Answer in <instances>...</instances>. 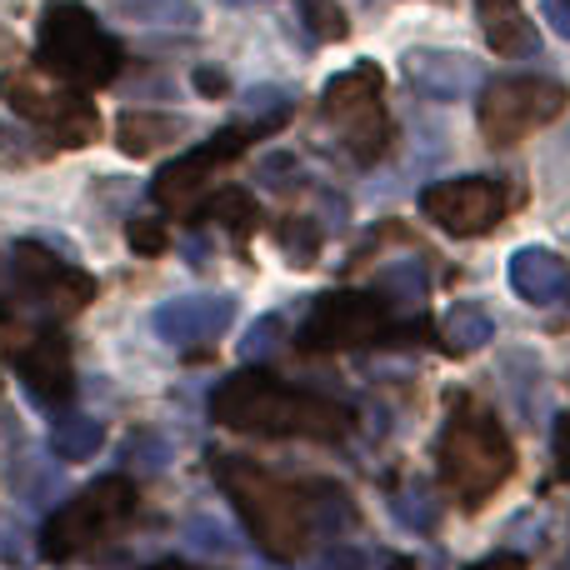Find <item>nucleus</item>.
<instances>
[{
  "instance_id": "1a4fd4ad",
  "label": "nucleus",
  "mask_w": 570,
  "mask_h": 570,
  "mask_svg": "<svg viewBox=\"0 0 570 570\" xmlns=\"http://www.w3.org/2000/svg\"><path fill=\"white\" fill-rule=\"evenodd\" d=\"M570 106V90L561 80H546V76H501L481 90V136L491 146H515L525 140L531 130L551 126L556 116H566Z\"/></svg>"
},
{
  "instance_id": "412c9836",
  "label": "nucleus",
  "mask_w": 570,
  "mask_h": 570,
  "mask_svg": "<svg viewBox=\"0 0 570 570\" xmlns=\"http://www.w3.org/2000/svg\"><path fill=\"white\" fill-rule=\"evenodd\" d=\"M200 220H216V226H226L236 240H246L250 230L261 226V206H256V196H250V190L226 186V190H216V196L200 206Z\"/></svg>"
},
{
  "instance_id": "2eb2a0df",
  "label": "nucleus",
  "mask_w": 570,
  "mask_h": 570,
  "mask_svg": "<svg viewBox=\"0 0 570 570\" xmlns=\"http://www.w3.org/2000/svg\"><path fill=\"white\" fill-rule=\"evenodd\" d=\"M405 80L431 100H461L481 86V66L461 50H405Z\"/></svg>"
},
{
  "instance_id": "423d86ee",
  "label": "nucleus",
  "mask_w": 570,
  "mask_h": 570,
  "mask_svg": "<svg viewBox=\"0 0 570 570\" xmlns=\"http://www.w3.org/2000/svg\"><path fill=\"white\" fill-rule=\"evenodd\" d=\"M381 96H385V76L371 60L341 70L321 96V116L335 126L345 156H351L355 166H375V160L385 156V146H391V116H385Z\"/></svg>"
},
{
  "instance_id": "4c0bfd02",
  "label": "nucleus",
  "mask_w": 570,
  "mask_h": 570,
  "mask_svg": "<svg viewBox=\"0 0 570 570\" xmlns=\"http://www.w3.org/2000/svg\"><path fill=\"white\" fill-rule=\"evenodd\" d=\"M230 6H250V0H230Z\"/></svg>"
},
{
  "instance_id": "e433bc0d",
  "label": "nucleus",
  "mask_w": 570,
  "mask_h": 570,
  "mask_svg": "<svg viewBox=\"0 0 570 570\" xmlns=\"http://www.w3.org/2000/svg\"><path fill=\"white\" fill-rule=\"evenodd\" d=\"M156 570H196V566H176V561H166V566H156Z\"/></svg>"
},
{
  "instance_id": "72a5a7b5",
  "label": "nucleus",
  "mask_w": 570,
  "mask_h": 570,
  "mask_svg": "<svg viewBox=\"0 0 570 570\" xmlns=\"http://www.w3.org/2000/svg\"><path fill=\"white\" fill-rule=\"evenodd\" d=\"M471 570H531L521 561V556H485V561H475Z\"/></svg>"
},
{
  "instance_id": "c756f323",
  "label": "nucleus",
  "mask_w": 570,
  "mask_h": 570,
  "mask_svg": "<svg viewBox=\"0 0 570 570\" xmlns=\"http://www.w3.org/2000/svg\"><path fill=\"white\" fill-rule=\"evenodd\" d=\"M315 570H371V556L361 546H331V551H321Z\"/></svg>"
},
{
  "instance_id": "f03ea898",
  "label": "nucleus",
  "mask_w": 570,
  "mask_h": 570,
  "mask_svg": "<svg viewBox=\"0 0 570 570\" xmlns=\"http://www.w3.org/2000/svg\"><path fill=\"white\" fill-rule=\"evenodd\" d=\"M435 465H441L445 491L465 511H481L515 475V445L485 405H475L471 395H455L451 415L441 425V441H435Z\"/></svg>"
},
{
  "instance_id": "2f4dec72",
  "label": "nucleus",
  "mask_w": 570,
  "mask_h": 570,
  "mask_svg": "<svg viewBox=\"0 0 570 570\" xmlns=\"http://www.w3.org/2000/svg\"><path fill=\"white\" fill-rule=\"evenodd\" d=\"M556 461H561V475L570 481V415L556 421Z\"/></svg>"
},
{
  "instance_id": "393cba45",
  "label": "nucleus",
  "mask_w": 570,
  "mask_h": 570,
  "mask_svg": "<svg viewBox=\"0 0 570 570\" xmlns=\"http://www.w3.org/2000/svg\"><path fill=\"white\" fill-rule=\"evenodd\" d=\"M40 546H30V535L0 511V566H30Z\"/></svg>"
},
{
  "instance_id": "6e6552de",
  "label": "nucleus",
  "mask_w": 570,
  "mask_h": 570,
  "mask_svg": "<svg viewBox=\"0 0 570 570\" xmlns=\"http://www.w3.org/2000/svg\"><path fill=\"white\" fill-rule=\"evenodd\" d=\"M0 100L66 150H80L100 136V110L80 86H46L30 70H6L0 76Z\"/></svg>"
},
{
  "instance_id": "4be33fe9",
  "label": "nucleus",
  "mask_w": 570,
  "mask_h": 570,
  "mask_svg": "<svg viewBox=\"0 0 570 570\" xmlns=\"http://www.w3.org/2000/svg\"><path fill=\"white\" fill-rule=\"evenodd\" d=\"M106 445V425L90 421V415H66V421L50 431V451L60 461H90V455Z\"/></svg>"
},
{
  "instance_id": "bb28decb",
  "label": "nucleus",
  "mask_w": 570,
  "mask_h": 570,
  "mask_svg": "<svg viewBox=\"0 0 570 570\" xmlns=\"http://www.w3.org/2000/svg\"><path fill=\"white\" fill-rule=\"evenodd\" d=\"M30 160H46L36 136H20V130L0 126V166H30Z\"/></svg>"
},
{
  "instance_id": "39448f33",
  "label": "nucleus",
  "mask_w": 570,
  "mask_h": 570,
  "mask_svg": "<svg viewBox=\"0 0 570 570\" xmlns=\"http://www.w3.org/2000/svg\"><path fill=\"white\" fill-rule=\"evenodd\" d=\"M136 485L126 475H100L80 495H70L60 511H50V521L40 525V556L46 561H76V556L96 551V546L116 541L136 515Z\"/></svg>"
},
{
  "instance_id": "6ab92c4d",
  "label": "nucleus",
  "mask_w": 570,
  "mask_h": 570,
  "mask_svg": "<svg viewBox=\"0 0 570 570\" xmlns=\"http://www.w3.org/2000/svg\"><path fill=\"white\" fill-rule=\"evenodd\" d=\"M106 10L130 26H160V30H196L200 6L196 0H106Z\"/></svg>"
},
{
  "instance_id": "dca6fc26",
  "label": "nucleus",
  "mask_w": 570,
  "mask_h": 570,
  "mask_svg": "<svg viewBox=\"0 0 570 570\" xmlns=\"http://www.w3.org/2000/svg\"><path fill=\"white\" fill-rule=\"evenodd\" d=\"M511 285H515V295H521V301L556 305V301H566V295H570V266L556 256V250L525 246V250H515V256H511Z\"/></svg>"
},
{
  "instance_id": "473e14b6",
  "label": "nucleus",
  "mask_w": 570,
  "mask_h": 570,
  "mask_svg": "<svg viewBox=\"0 0 570 570\" xmlns=\"http://www.w3.org/2000/svg\"><path fill=\"white\" fill-rule=\"evenodd\" d=\"M541 6H546V20L570 40V0H541Z\"/></svg>"
},
{
  "instance_id": "4468645a",
  "label": "nucleus",
  "mask_w": 570,
  "mask_h": 570,
  "mask_svg": "<svg viewBox=\"0 0 570 570\" xmlns=\"http://www.w3.org/2000/svg\"><path fill=\"white\" fill-rule=\"evenodd\" d=\"M230 321H236V301L210 291V295H176V301L156 305L150 331L166 345H176V351H190V345L220 341L230 331Z\"/></svg>"
},
{
  "instance_id": "0eeeda50",
  "label": "nucleus",
  "mask_w": 570,
  "mask_h": 570,
  "mask_svg": "<svg viewBox=\"0 0 570 570\" xmlns=\"http://www.w3.org/2000/svg\"><path fill=\"white\" fill-rule=\"evenodd\" d=\"M415 325L391 321V301L375 291H325L315 295L305 325L295 331L301 351H361V345H395Z\"/></svg>"
},
{
  "instance_id": "9b49d317",
  "label": "nucleus",
  "mask_w": 570,
  "mask_h": 570,
  "mask_svg": "<svg viewBox=\"0 0 570 570\" xmlns=\"http://www.w3.org/2000/svg\"><path fill=\"white\" fill-rule=\"evenodd\" d=\"M250 140H261V130L250 126V120L246 126L216 130L200 150H190V156H180V160H170V166L156 170V180H150V200H156L160 210H170V216H196V200L206 196L210 176H216L220 166H230Z\"/></svg>"
},
{
  "instance_id": "a878e982",
  "label": "nucleus",
  "mask_w": 570,
  "mask_h": 570,
  "mask_svg": "<svg viewBox=\"0 0 570 570\" xmlns=\"http://www.w3.org/2000/svg\"><path fill=\"white\" fill-rule=\"evenodd\" d=\"M381 291H395V301H421V295H425L421 266H415V261H405V266L381 271Z\"/></svg>"
},
{
  "instance_id": "b1692460",
  "label": "nucleus",
  "mask_w": 570,
  "mask_h": 570,
  "mask_svg": "<svg viewBox=\"0 0 570 570\" xmlns=\"http://www.w3.org/2000/svg\"><path fill=\"white\" fill-rule=\"evenodd\" d=\"M295 6H301V20L315 40H345L351 36V20H345V10L335 6V0H295Z\"/></svg>"
},
{
  "instance_id": "f8f14e48",
  "label": "nucleus",
  "mask_w": 570,
  "mask_h": 570,
  "mask_svg": "<svg viewBox=\"0 0 570 570\" xmlns=\"http://www.w3.org/2000/svg\"><path fill=\"white\" fill-rule=\"evenodd\" d=\"M10 291L26 305H40L50 315H76L96 301V276H86L80 266L50 256L36 240H20L10 250Z\"/></svg>"
},
{
  "instance_id": "7ed1b4c3",
  "label": "nucleus",
  "mask_w": 570,
  "mask_h": 570,
  "mask_svg": "<svg viewBox=\"0 0 570 570\" xmlns=\"http://www.w3.org/2000/svg\"><path fill=\"white\" fill-rule=\"evenodd\" d=\"M216 481L230 495L236 515L246 521L250 541L271 556V561H295L305 556L315 535V511H311V491L276 481L271 471H261L246 455H216Z\"/></svg>"
},
{
  "instance_id": "f3484780",
  "label": "nucleus",
  "mask_w": 570,
  "mask_h": 570,
  "mask_svg": "<svg viewBox=\"0 0 570 570\" xmlns=\"http://www.w3.org/2000/svg\"><path fill=\"white\" fill-rule=\"evenodd\" d=\"M475 16H481V30L491 40L495 56H535L541 50V36H535V20L521 10V0H475Z\"/></svg>"
},
{
  "instance_id": "9d476101",
  "label": "nucleus",
  "mask_w": 570,
  "mask_h": 570,
  "mask_svg": "<svg viewBox=\"0 0 570 570\" xmlns=\"http://www.w3.org/2000/svg\"><path fill=\"white\" fill-rule=\"evenodd\" d=\"M511 206H515V196L491 176H455V180H435V186L421 190V216L435 220L455 240L495 230Z\"/></svg>"
},
{
  "instance_id": "20e7f679",
  "label": "nucleus",
  "mask_w": 570,
  "mask_h": 570,
  "mask_svg": "<svg viewBox=\"0 0 570 570\" xmlns=\"http://www.w3.org/2000/svg\"><path fill=\"white\" fill-rule=\"evenodd\" d=\"M36 60L40 70H50V76H60L66 86L80 90L110 86L120 76V46L100 30V20L80 0H50L46 6L36 36Z\"/></svg>"
},
{
  "instance_id": "a211bd4d",
  "label": "nucleus",
  "mask_w": 570,
  "mask_h": 570,
  "mask_svg": "<svg viewBox=\"0 0 570 570\" xmlns=\"http://www.w3.org/2000/svg\"><path fill=\"white\" fill-rule=\"evenodd\" d=\"M180 136H186V120L170 116V110H126L116 120V146L126 156H156Z\"/></svg>"
},
{
  "instance_id": "cd10ccee",
  "label": "nucleus",
  "mask_w": 570,
  "mask_h": 570,
  "mask_svg": "<svg viewBox=\"0 0 570 570\" xmlns=\"http://www.w3.org/2000/svg\"><path fill=\"white\" fill-rule=\"evenodd\" d=\"M126 236L140 256H160V250H166V226H160V220H130Z\"/></svg>"
},
{
  "instance_id": "c85d7f7f",
  "label": "nucleus",
  "mask_w": 570,
  "mask_h": 570,
  "mask_svg": "<svg viewBox=\"0 0 570 570\" xmlns=\"http://www.w3.org/2000/svg\"><path fill=\"white\" fill-rule=\"evenodd\" d=\"M276 341H281V315H261V321L250 325V335L240 341V355H266Z\"/></svg>"
},
{
  "instance_id": "f704fd0d",
  "label": "nucleus",
  "mask_w": 570,
  "mask_h": 570,
  "mask_svg": "<svg viewBox=\"0 0 570 570\" xmlns=\"http://www.w3.org/2000/svg\"><path fill=\"white\" fill-rule=\"evenodd\" d=\"M10 50H16V40H10L6 30H0V56H10Z\"/></svg>"
},
{
  "instance_id": "ddd939ff",
  "label": "nucleus",
  "mask_w": 570,
  "mask_h": 570,
  "mask_svg": "<svg viewBox=\"0 0 570 570\" xmlns=\"http://www.w3.org/2000/svg\"><path fill=\"white\" fill-rule=\"evenodd\" d=\"M16 371L26 381V391L36 395L40 405L60 411V405L76 395V365H70V341L56 331V325H40L20 341L16 351Z\"/></svg>"
},
{
  "instance_id": "aec40b11",
  "label": "nucleus",
  "mask_w": 570,
  "mask_h": 570,
  "mask_svg": "<svg viewBox=\"0 0 570 570\" xmlns=\"http://www.w3.org/2000/svg\"><path fill=\"white\" fill-rule=\"evenodd\" d=\"M441 341H445V351H451V355L481 351L485 341H495L491 311H485L481 301H455L451 311H445V321H441Z\"/></svg>"
},
{
  "instance_id": "7c9ffc66",
  "label": "nucleus",
  "mask_w": 570,
  "mask_h": 570,
  "mask_svg": "<svg viewBox=\"0 0 570 570\" xmlns=\"http://www.w3.org/2000/svg\"><path fill=\"white\" fill-rule=\"evenodd\" d=\"M196 90H200V96H210V100H220V96L230 90L226 70H216V66H196Z\"/></svg>"
},
{
  "instance_id": "c9c22d12",
  "label": "nucleus",
  "mask_w": 570,
  "mask_h": 570,
  "mask_svg": "<svg viewBox=\"0 0 570 570\" xmlns=\"http://www.w3.org/2000/svg\"><path fill=\"white\" fill-rule=\"evenodd\" d=\"M391 570H415V561H405V556H395V561H391Z\"/></svg>"
},
{
  "instance_id": "5701e85b",
  "label": "nucleus",
  "mask_w": 570,
  "mask_h": 570,
  "mask_svg": "<svg viewBox=\"0 0 570 570\" xmlns=\"http://www.w3.org/2000/svg\"><path fill=\"white\" fill-rule=\"evenodd\" d=\"M276 240L291 256V266H315V256H321V226L305 216H285L276 226Z\"/></svg>"
},
{
  "instance_id": "f257e3e1",
  "label": "nucleus",
  "mask_w": 570,
  "mask_h": 570,
  "mask_svg": "<svg viewBox=\"0 0 570 570\" xmlns=\"http://www.w3.org/2000/svg\"><path fill=\"white\" fill-rule=\"evenodd\" d=\"M210 421L266 441H345L355 415L341 401L295 391L266 371H236L210 391Z\"/></svg>"
}]
</instances>
